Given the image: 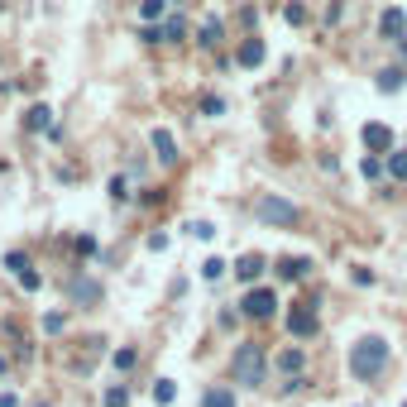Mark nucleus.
I'll list each match as a JSON object with an SVG mask.
<instances>
[{
  "label": "nucleus",
  "mask_w": 407,
  "mask_h": 407,
  "mask_svg": "<svg viewBox=\"0 0 407 407\" xmlns=\"http://www.w3.org/2000/svg\"><path fill=\"white\" fill-rule=\"evenodd\" d=\"M383 369H388V340H383V335H365V340L350 345V374H355V378L369 383V378H378Z\"/></svg>",
  "instance_id": "f257e3e1"
},
{
  "label": "nucleus",
  "mask_w": 407,
  "mask_h": 407,
  "mask_svg": "<svg viewBox=\"0 0 407 407\" xmlns=\"http://www.w3.org/2000/svg\"><path fill=\"white\" fill-rule=\"evenodd\" d=\"M235 383H244V388H259V383H264V369H269V360H264V345H254V340H249V345H240V350H235Z\"/></svg>",
  "instance_id": "f03ea898"
},
{
  "label": "nucleus",
  "mask_w": 407,
  "mask_h": 407,
  "mask_svg": "<svg viewBox=\"0 0 407 407\" xmlns=\"http://www.w3.org/2000/svg\"><path fill=\"white\" fill-rule=\"evenodd\" d=\"M254 216H259L264 225H283V230H287V225H297V221H302V211H297V206L287 202V197H273V192L254 202Z\"/></svg>",
  "instance_id": "7ed1b4c3"
},
{
  "label": "nucleus",
  "mask_w": 407,
  "mask_h": 407,
  "mask_svg": "<svg viewBox=\"0 0 407 407\" xmlns=\"http://www.w3.org/2000/svg\"><path fill=\"white\" fill-rule=\"evenodd\" d=\"M287 330H292L297 340H312V335L321 330V317H317V302H297V307L287 312Z\"/></svg>",
  "instance_id": "20e7f679"
},
{
  "label": "nucleus",
  "mask_w": 407,
  "mask_h": 407,
  "mask_svg": "<svg viewBox=\"0 0 407 407\" xmlns=\"http://www.w3.org/2000/svg\"><path fill=\"white\" fill-rule=\"evenodd\" d=\"M273 307H278V292H273V287H249L244 302H240V312L244 317H254V321H269Z\"/></svg>",
  "instance_id": "39448f33"
},
{
  "label": "nucleus",
  "mask_w": 407,
  "mask_h": 407,
  "mask_svg": "<svg viewBox=\"0 0 407 407\" xmlns=\"http://www.w3.org/2000/svg\"><path fill=\"white\" fill-rule=\"evenodd\" d=\"M360 139H365V149H369V154H393V129H388V125L369 120L365 129H360Z\"/></svg>",
  "instance_id": "423d86ee"
},
{
  "label": "nucleus",
  "mask_w": 407,
  "mask_h": 407,
  "mask_svg": "<svg viewBox=\"0 0 407 407\" xmlns=\"http://www.w3.org/2000/svg\"><path fill=\"white\" fill-rule=\"evenodd\" d=\"M378 34L388 43H403V34H407V15L403 10H383V19H378Z\"/></svg>",
  "instance_id": "0eeeda50"
},
{
  "label": "nucleus",
  "mask_w": 407,
  "mask_h": 407,
  "mask_svg": "<svg viewBox=\"0 0 407 407\" xmlns=\"http://www.w3.org/2000/svg\"><path fill=\"white\" fill-rule=\"evenodd\" d=\"M5 269H10V273H15V278H19V283L29 287V292H34V287L43 283L39 273H34V269H29V259H24V254H5Z\"/></svg>",
  "instance_id": "6e6552de"
},
{
  "label": "nucleus",
  "mask_w": 407,
  "mask_h": 407,
  "mask_svg": "<svg viewBox=\"0 0 407 407\" xmlns=\"http://www.w3.org/2000/svg\"><path fill=\"white\" fill-rule=\"evenodd\" d=\"M273 269H278V278H283V283H297V278H307L312 259H292V254H287V259H278Z\"/></svg>",
  "instance_id": "1a4fd4ad"
},
{
  "label": "nucleus",
  "mask_w": 407,
  "mask_h": 407,
  "mask_svg": "<svg viewBox=\"0 0 407 407\" xmlns=\"http://www.w3.org/2000/svg\"><path fill=\"white\" fill-rule=\"evenodd\" d=\"M149 139H154V154H159V163H177V139H173L168 129H154Z\"/></svg>",
  "instance_id": "9d476101"
},
{
  "label": "nucleus",
  "mask_w": 407,
  "mask_h": 407,
  "mask_svg": "<svg viewBox=\"0 0 407 407\" xmlns=\"http://www.w3.org/2000/svg\"><path fill=\"white\" fill-rule=\"evenodd\" d=\"M235 63H240V67H259V63H264V39H244L240 53H235Z\"/></svg>",
  "instance_id": "9b49d317"
},
{
  "label": "nucleus",
  "mask_w": 407,
  "mask_h": 407,
  "mask_svg": "<svg viewBox=\"0 0 407 407\" xmlns=\"http://www.w3.org/2000/svg\"><path fill=\"white\" fill-rule=\"evenodd\" d=\"M259 273H264V254H244L240 264H235V278H240V283H254Z\"/></svg>",
  "instance_id": "f8f14e48"
},
{
  "label": "nucleus",
  "mask_w": 407,
  "mask_h": 407,
  "mask_svg": "<svg viewBox=\"0 0 407 407\" xmlns=\"http://www.w3.org/2000/svg\"><path fill=\"white\" fill-rule=\"evenodd\" d=\"M24 129H53V111L48 106H29L24 111Z\"/></svg>",
  "instance_id": "ddd939ff"
},
{
  "label": "nucleus",
  "mask_w": 407,
  "mask_h": 407,
  "mask_svg": "<svg viewBox=\"0 0 407 407\" xmlns=\"http://www.w3.org/2000/svg\"><path fill=\"white\" fill-rule=\"evenodd\" d=\"M403 81H407V67H383L378 72V91H403Z\"/></svg>",
  "instance_id": "4468645a"
},
{
  "label": "nucleus",
  "mask_w": 407,
  "mask_h": 407,
  "mask_svg": "<svg viewBox=\"0 0 407 407\" xmlns=\"http://www.w3.org/2000/svg\"><path fill=\"white\" fill-rule=\"evenodd\" d=\"M302 365H307V355H302V350H283V355H278V369H283V374H292V378L302 374Z\"/></svg>",
  "instance_id": "2eb2a0df"
},
{
  "label": "nucleus",
  "mask_w": 407,
  "mask_h": 407,
  "mask_svg": "<svg viewBox=\"0 0 407 407\" xmlns=\"http://www.w3.org/2000/svg\"><path fill=\"white\" fill-rule=\"evenodd\" d=\"M388 177L393 182H407V149H393L388 154Z\"/></svg>",
  "instance_id": "dca6fc26"
},
{
  "label": "nucleus",
  "mask_w": 407,
  "mask_h": 407,
  "mask_svg": "<svg viewBox=\"0 0 407 407\" xmlns=\"http://www.w3.org/2000/svg\"><path fill=\"white\" fill-rule=\"evenodd\" d=\"M197 43H202V48H216V43H221V19H206L202 29H197Z\"/></svg>",
  "instance_id": "f3484780"
},
{
  "label": "nucleus",
  "mask_w": 407,
  "mask_h": 407,
  "mask_svg": "<svg viewBox=\"0 0 407 407\" xmlns=\"http://www.w3.org/2000/svg\"><path fill=\"white\" fill-rule=\"evenodd\" d=\"M173 398H177V383H173V378H159V383H154V403L168 407Z\"/></svg>",
  "instance_id": "a211bd4d"
},
{
  "label": "nucleus",
  "mask_w": 407,
  "mask_h": 407,
  "mask_svg": "<svg viewBox=\"0 0 407 407\" xmlns=\"http://www.w3.org/2000/svg\"><path fill=\"white\" fill-rule=\"evenodd\" d=\"M177 39H187V24H182V15H173V19L163 24V43H177Z\"/></svg>",
  "instance_id": "6ab92c4d"
},
{
  "label": "nucleus",
  "mask_w": 407,
  "mask_h": 407,
  "mask_svg": "<svg viewBox=\"0 0 407 407\" xmlns=\"http://www.w3.org/2000/svg\"><path fill=\"white\" fill-rule=\"evenodd\" d=\"M206 407H235V393L230 388H211L206 393Z\"/></svg>",
  "instance_id": "aec40b11"
},
{
  "label": "nucleus",
  "mask_w": 407,
  "mask_h": 407,
  "mask_svg": "<svg viewBox=\"0 0 407 407\" xmlns=\"http://www.w3.org/2000/svg\"><path fill=\"white\" fill-rule=\"evenodd\" d=\"M360 173H365L369 182H374V177H383V159H378V154H369V159L360 163Z\"/></svg>",
  "instance_id": "412c9836"
},
{
  "label": "nucleus",
  "mask_w": 407,
  "mask_h": 407,
  "mask_svg": "<svg viewBox=\"0 0 407 407\" xmlns=\"http://www.w3.org/2000/svg\"><path fill=\"white\" fill-rule=\"evenodd\" d=\"M283 19H287V24H307V5H297V0L283 5Z\"/></svg>",
  "instance_id": "4be33fe9"
},
{
  "label": "nucleus",
  "mask_w": 407,
  "mask_h": 407,
  "mask_svg": "<svg viewBox=\"0 0 407 407\" xmlns=\"http://www.w3.org/2000/svg\"><path fill=\"white\" fill-rule=\"evenodd\" d=\"M202 278H206V283L225 278V264H221V259H206V264H202Z\"/></svg>",
  "instance_id": "5701e85b"
},
{
  "label": "nucleus",
  "mask_w": 407,
  "mask_h": 407,
  "mask_svg": "<svg viewBox=\"0 0 407 407\" xmlns=\"http://www.w3.org/2000/svg\"><path fill=\"white\" fill-rule=\"evenodd\" d=\"M187 235H197V240H211V235H216V225H211V221H187Z\"/></svg>",
  "instance_id": "b1692460"
},
{
  "label": "nucleus",
  "mask_w": 407,
  "mask_h": 407,
  "mask_svg": "<svg viewBox=\"0 0 407 407\" xmlns=\"http://www.w3.org/2000/svg\"><path fill=\"white\" fill-rule=\"evenodd\" d=\"M163 10H168V0H144V5H139L144 19H163Z\"/></svg>",
  "instance_id": "393cba45"
},
{
  "label": "nucleus",
  "mask_w": 407,
  "mask_h": 407,
  "mask_svg": "<svg viewBox=\"0 0 407 407\" xmlns=\"http://www.w3.org/2000/svg\"><path fill=\"white\" fill-rule=\"evenodd\" d=\"M72 297H81V302H96V297H101V287H96V283H72Z\"/></svg>",
  "instance_id": "a878e982"
},
{
  "label": "nucleus",
  "mask_w": 407,
  "mask_h": 407,
  "mask_svg": "<svg viewBox=\"0 0 407 407\" xmlns=\"http://www.w3.org/2000/svg\"><path fill=\"white\" fill-rule=\"evenodd\" d=\"M202 115H225V101L221 96H202Z\"/></svg>",
  "instance_id": "bb28decb"
},
{
  "label": "nucleus",
  "mask_w": 407,
  "mask_h": 407,
  "mask_svg": "<svg viewBox=\"0 0 407 407\" xmlns=\"http://www.w3.org/2000/svg\"><path fill=\"white\" fill-rule=\"evenodd\" d=\"M134 360H139L134 350H115V369H134Z\"/></svg>",
  "instance_id": "cd10ccee"
},
{
  "label": "nucleus",
  "mask_w": 407,
  "mask_h": 407,
  "mask_svg": "<svg viewBox=\"0 0 407 407\" xmlns=\"http://www.w3.org/2000/svg\"><path fill=\"white\" fill-rule=\"evenodd\" d=\"M43 330H48V335H58V330H63V317H58V312H48V317H43Z\"/></svg>",
  "instance_id": "c85d7f7f"
},
{
  "label": "nucleus",
  "mask_w": 407,
  "mask_h": 407,
  "mask_svg": "<svg viewBox=\"0 0 407 407\" xmlns=\"http://www.w3.org/2000/svg\"><path fill=\"white\" fill-rule=\"evenodd\" d=\"M111 197H115V202H125V197H129V187H125V177H111Z\"/></svg>",
  "instance_id": "c756f323"
},
{
  "label": "nucleus",
  "mask_w": 407,
  "mask_h": 407,
  "mask_svg": "<svg viewBox=\"0 0 407 407\" xmlns=\"http://www.w3.org/2000/svg\"><path fill=\"white\" fill-rule=\"evenodd\" d=\"M139 39H144V43H163V29H154V24H144V29H139Z\"/></svg>",
  "instance_id": "7c9ffc66"
},
{
  "label": "nucleus",
  "mask_w": 407,
  "mask_h": 407,
  "mask_svg": "<svg viewBox=\"0 0 407 407\" xmlns=\"http://www.w3.org/2000/svg\"><path fill=\"white\" fill-rule=\"evenodd\" d=\"M125 398H129L125 388H111V393H106V407H125Z\"/></svg>",
  "instance_id": "2f4dec72"
},
{
  "label": "nucleus",
  "mask_w": 407,
  "mask_h": 407,
  "mask_svg": "<svg viewBox=\"0 0 407 407\" xmlns=\"http://www.w3.org/2000/svg\"><path fill=\"white\" fill-rule=\"evenodd\" d=\"M0 369H5V360H0Z\"/></svg>",
  "instance_id": "473e14b6"
},
{
  "label": "nucleus",
  "mask_w": 407,
  "mask_h": 407,
  "mask_svg": "<svg viewBox=\"0 0 407 407\" xmlns=\"http://www.w3.org/2000/svg\"><path fill=\"white\" fill-rule=\"evenodd\" d=\"M177 5H182V0H177Z\"/></svg>",
  "instance_id": "72a5a7b5"
},
{
  "label": "nucleus",
  "mask_w": 407,
  "mask_h": 407,
  "mask_svg": "<svg viewBox=\"0 0 407 407\" xmlns=\"http://www.w3.org/2000/svg\"><path fill=\"white\" fill-rule=\"evenodd\" d=\"M403 407H407V403H403Z\"/></svg>",
  "instance_id": "f704fd0d"
}]
</instances>
